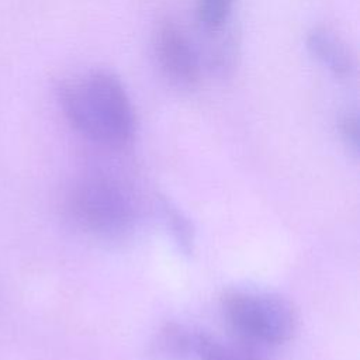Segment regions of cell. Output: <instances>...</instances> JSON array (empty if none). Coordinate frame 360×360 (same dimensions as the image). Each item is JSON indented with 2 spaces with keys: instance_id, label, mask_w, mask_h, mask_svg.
<instances>
[{
  "instance_id": "2",
  "label": "cell",
  "mask_w": 360,
  "mask_h": 360,
  "mask_svg": "<svg viewBox=\"0 0 360 360\" xmlns=\"http://www.w3.org/2000/svg\"><path fill=\"white\" fill-rule=\"evenodd\" d=\"M221 308L231 328L248 343L281 345L297 330L295 308L274 292L228 290L221 297Z\"/></svg>"
},
{
  "instance_id": "9",
  "label": "cell",
  "mask_w": 360,
  "mask_h": 360,
  "mask_svg": "<svg viewBox=\"0 0 360 360\" xmlns=\"http://www.w3.org/2000/svg\"><path fill=\"white\" fill-rule=\"evenodd\" d=\"M339 132L345 143L357 153L359 149V121L356 114H346L339 121Z\"/></svg>"
},
{
  "instance_id": "3",
  "label": "cell",
  "mask_w": 360,
  "mask_h": 360,
  "mask_svg": "<svg viewBox=\"0 0 360 360\" xmlns=\"http://www.w3.org/2000/svg\"><path fill=\"white\" fill-rule=\"evenodd\" d=\"M69 207L73 218L98 236H120L134 222V204L129 194L118 183L105 177L82 180L72 191Z\"/></svg>"
},
{
  "instance_id": "5",
  "label": "cell",
  "mask_w": 360,
  "mask_h": 360,
  "mask_svg": "<svg viewBox=\"0 0 360 360\" xmlns=\"http://www.w3.org/2000/svg\"><path fill=\"white\" fill-rule=\"evenodd\" d=\"M308 52L333 76L345 79L354 70V58L347 44L326 27H314L305 38Z\"/></svg>"
},
{
  "instance_id": "6",
  "label": "cell",
  "mask_w": 360,
  "mask_h": 360,
  "mask_svg": "<svg viewBox=\"0 0 360 360\" xmlns=\"http://www.w3.org/2000/svg\"><path fill=\"white\" fill-rule=\"evenodd\" d=\"M191 354L197 360H263L248 342H229L205 332H194Z\"/></svg>"
},
{
  "instance_id": "4",
  "label": "cell",
  "mask_w": 360,
  "mask_h": 360,
  "mask_svg": "<svg viewBox=\"0 0 360 360\" xmlns=\"http://www.w3.org/2000/svg\"><path fill=\"white\" fill-rule=\"evenodd\" d=\"M153 51L160 72L170 83L191 89L200 82V59L183 30L173 21L158 24L153 34Z\"/></svg>"
},
{
  "instance_id": "8",
  "label": "cell",
  "mask_w": 360,
  "mask_h": 360,
  "mask_svg": "<svg viewBox=\"0 0 360 360\" xmlns=\"http://www.w3.org/2000/svg\"><path fill=\"white\" fill-rule=\"evenodd\" d=\"M162 208L165 211L167 222H170L172 232H173L180 249L184 250L186 253H190L193 249V229H191L188 221L169 201H163Z\"/></svg>"
},
{
  "instance_id": "1",
  "label": "cell",
  "mask_w": 360,
  "mask_h": 360,
  "mask_svg": "<svg viewBox=\"0 0 360 360\" xmlns=\"http://www.w3.org/2000/svg\"><path fill=\"white\" fill-rule=\"evenodd\" d=\"M58 97L66 120L84 138L108 148H124L132 141L135 114L115 73L87 72L62 83Z\"/></svg>"
},
{
  "instance_id": "7",
  "label": "cell",
  "mask_w": 360,
  "mask_h": 360,
  "mask_svg": "<svg viewBox=\"0 0 360 360\" xmlns=\"http://www.w3.org/2000/svg\"><path fill=\"white\" fill-rule=\"evenodd\" d=\"M236 0H197L195 18L208 35H219L226 27Z\"/></svg>"
}]
</instances>
